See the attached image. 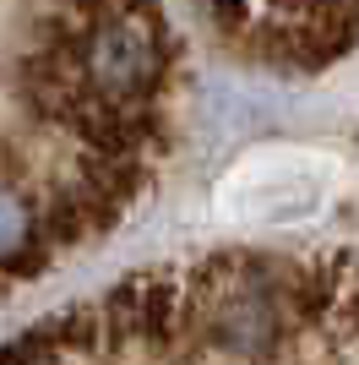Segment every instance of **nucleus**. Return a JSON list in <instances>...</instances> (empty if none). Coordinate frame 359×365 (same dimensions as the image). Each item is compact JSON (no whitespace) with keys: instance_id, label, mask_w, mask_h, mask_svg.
<instances>
[{"instance_id":"nucleus-1","label":"nucleus","mask_w":359,"mask_h":365,"mask_svg":"<svg viewBox=\"0 0 359 365\" xmlns=\"http://www.w3.org/2000/svg\"><path fill=\"white\" fill-rule=\"evenodd\" d=\"M33 224H38L33 202L11 185H0V262H11L22 245H33Z\"/></svg>"}]
</instances>
